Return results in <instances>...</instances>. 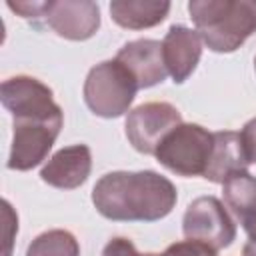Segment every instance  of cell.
<instances>
[{
    "label": "cell",
    "mask_w": 256,
    "mask_h": 256,
    "mask_svg": "<svg viewBox=\"0 0 256 256\" xmlns=\"http://www.w3.org/2000/svg\"><path fill=\"white\" fill-rule=\"evenodd\" d=\"M0 98L14 118L12 144L6 166L10 170H32L46 160L64 124L62 108L52 90L34 76H12L2 82Z\"/></svg>",
    "instance_id": "obj_1"
},
{
    "label": "cell",
    "mask_w": 256,
    "mask_h": 256,
    "mask_svg": "<svg viewBox=\"0 0 256 256\" xmlns=\"http://www.w3.org/2000/svg\"><path fill=\"white\" fill-rule=\"evenodd\" d=\"M178 192L172 180L154 172L116 170L104 174L92 188V204L114 222H156L172 212Z\"/></svg>",
    "instance_id": "obj_2"
},
{
    "label": "cell",
    "mask_w": 256,
    "mask_h": 256,
    "mask_svg": "<svg viewBox=\"0 0 256 256\" xmlns=\"http://www.w3.org/2000/svg\"><path fill=\"white\" fill-rule=\"evenodd\" d=\"M188 12L202 44L218 54L238 50L256 32V0H192Z\"/></svg>",
    "instance_id": "obj_3"
},
{
    "label": "cell",
    "mask_w": 256,
    "mask_h": 256,
    "mask_svg": "<svg viewBox=\"0 0 256 256\" xmlns=\"http://www.w3.org/2000/svg\"><path fill=\"white\" fill-rule=\"evenodd\" d=\"M136 92L134 76L116 58L92 66L84 80V102L100 118H118L128 112Z\"/></svg>",
    "instance_id": "obj_4"
},
{
    "label": "cell",
    "mask_w": 256,
    "mask_h": 256,
    "mask_svg": "<svg viewBox=\"0 0 256 256\" xmlns=\"http://www.w3.org/2000/svg\"><path fill=\"white\" fill-rule=\"evenodd\" d=\"M214 146V132L200 124L182 122L160 142L156 160L178 176H204Z\"/></svg>",
    "instance_id": "obj_5"
},
{
    "label": "cell",
    "mask_w": 256,
    "mask_h": 256,
    "mask_svg": "<svg viewBox=\"0 0 256 256\" xmlns=\"http://www.w3.org/2000/svg\"><path fill=\"white\" fill-rule=\"evenodd\" d=\"M186 240H196L214 252L228 248L236 240V224L216 196H200L192 200L182 218Z\"/></svg>",
    "instance_id": "obj_6"
},
{
    "label": "cell",
    "mask_w": 256,
    "mask_h": 256,
    "mask_svg": "<svg viewBox=\"0 0 256 256\" xmlns=\"http://www.w3.org/2000/svg\"><path fill=\"white\" fill-rule=\"evenodd\" d=\"M180 124L182 114L170 102H144L128 112L124 128L134 150L154 156L166 134Z\"/></svg>",
    "instance_id": "obj_7"
},
{
    "label": "cell",
    "mask_w": 256,
    "mask_h": 256,
    "mask_svg": "<svg viewBox=\"0 0 256 256\" xmlns=\"http://www.w3.org/2000/svg\"><path fill=\"white\" fill-rule=\"evenodd\" d=\"M42 20L60 38L82 42L100 28V8L90 0H48Z\"/></svg>",
    "instance_id": "obj_8"
},
{
    "label": "cell",
    "mask_w": 256,
    "mask_h": 256,
    "mask_svg": "<svg viewBox=\"0 0 256 256\" xmlns=\"http://www.w3.org/2000/svg\"><path fill=\"white\" fill-rule=\"evenodd\" d=\"M116 60L124 64L128 72L134 76L138 90L152 88L164 82L168 76L164 54H162V42L152 38H138V40L126 42L118 50Z\"/></svg>",
    "instance_id": "obj_9"
},
{
    "label": "cell",
    "mask_w": 256,
    "mask_h": 256,
    "mask_svg": "<svg viewBox=\"0 0 256 256\" xmlns=\"http://www.w3.org/2000/svg\"><path fill=\"white\" fill-rule=\"evenodd\" d=\"M92 170V152L86 144H72L54 152L40 170L42 182L60 190L82 186Z\"/></svg>",
    "instance_id": "obj_10"
},
{
    "label": "cell",
    "mask_w": 256,
    "mask_h": 256,
    "mask_svg": "<svg viewBox=\"0 0 256 256\" xmlns=\"http://www.w3.org/2000/svg\"><path fill=\"white\" fill-rule=\"evenodd\" d=\"M162 54L168 76L176 84H182L192 76L200 62L202 40L196 30L182 24H174L162 40Z\"/></svg>",
    "instance_id": "obj_11"
},
{
    "label": "cell",
    "mask_w": 256,
    "mask_h": 256,
    "mask_svg": "<svg viewBox=\"0 0 256 256\" xmlns=\"http://www.w3.org/2000/svg\"><path fill=\"white\" fill-rule=\"evenodd\" d=\"M222 188L226 206L248 236L242 256H256V178L250 172H238L228 178Z\"/></svg>",
    "instance_id": "obj_12"
},
{
    "label": "cell",
    "mask_w": 256,
    "mask_h": 256,
    "mask_svg": "<svg viewBox=\"0 0 256 256\" xmlns=\"http://www.w3.org/2000/svg\"><path fill=\"white\" fill-rule=\"evenodd\" d=\"M248 158L240 140V132L220 130L214 132L212 154L204 172V178L214 184H224L238 172H248Z\"/></svg>",
    "instance_id": "obj_13"
},
{
    "label": "cell",
    "mask_w": 256,
    "mask_h": 256,
    "mask_svg": "<svg viewBox=\"0 0 256 256\" xmlns=\"http://www.w3.org/2000/svg\"><path fill=\"white\" fill-rule=\"evenodd\" d=\"M170 6L166 0H114L110 2V16L122 28L144 30L164 22Z\"/></svg>",
    "instance_id": "obj_14"
},
{
    "label": "cell",
    "mask_w": 256,
    "mask_h": 256,
    "mask_svg": "<svg viewBox=\"0 0 256 256\" xmlns=\"http://www.w3.org/2000/svg\"><path fill=\"white\" fill-rule=\"evenodd\" d=\"M26 256H80V244L72 232L54 228L38 234L30 242Z\"/></svg>",
    "instance_id": "obj_15"
},
{
    "label": "cell",
    "mask_w": 256,
    "mask_h": 256,
    "mask_svg": "<svg viewBox=\"0 0 256 256\" xmlns=\"http://www.w3.org/2000/svg\"><path fill=\"white\" fill-rule=\"evenodd\" d=\"M158 256H216V252L212 248H208L202 242L196 240H180L170 244L162 254Z\"/></svg>",
    "instance_id": "obj_16"
},
{
    "label": "cell",
    "mask_w": 256,
    "mask_h": 256,
    "mask_svg": "<svg viewBox=\"0 0 256 256\" xmlns=\"http://www.w3.org/2000/svg\"><path fill=\"white\" fill-rule=\"evenodd\" d=\"M102 256H158V254H152V252L140 254V252L136 250V246H134L132 240L118 236V238H112V240L104 246Z\"/></svg>",
    "instance_id": "obj_17"
},
{
    "label": "cell",
    "mask_w": 256,
    "mask_h": 256,
    "mask_svg": "<svg viewBox=\"0 0 256 256\" xmlns=\"http://www.w3.org/2000/svg\"><path fill=\"white\" fill-rule=\"evenodd\" d=\"M240 140H242V146H244V152H246V158L250 164H256V116L250 118L242 130H240Z\"/></svg>",
    "instance_id": "obj_18"
},
{
    "label": "cell",
    "mask_w": 256,
    "mask_h": 256,
    "mask_svg": "<svg viewBox=\"0 0 256 256\" xmlns=\"http://www.w3.org/2000/svg\"><path fill=\"white\" fill-rule=\"evenodd\" d=\"M46 2H8V8L22 18H42Z\"/></svg>",
    "instance_id": "obj_19"
},
{
    "label": "cell",
    "mask_w": 256,
    "mask_h": 256,
    "mask_svg": "<svg viewBox=\"0 0 256 256\" xmlns=\"http://www.w3.org/2000/svg\"><path fill=\"white\" fill-rule=\"evenodd\" d=\"M254 72H256V58H254Z\"/></svg>",
    "instance_id": "obj_20"
}]
</instances>
